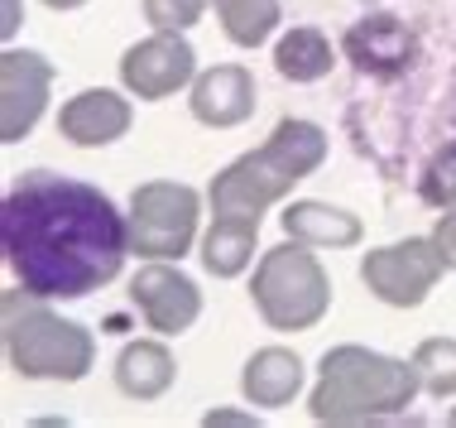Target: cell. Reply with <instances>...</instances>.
Instances as JSON below:
<instances>
[{"mask_svg": "<svg viewBox=\"0 0 456 428\" xmlns=\"http://www.w3.org/2000/svg\"><path fill=\"white\" fill-rule=\"evenodd\" d=\"M423 198L433 207H456V144L433 154V164L423 174Z\"/></svg>", "mask_w": 456, "mask_h": 428, "instance_id": "cell-21", "label": "cell"}, {"mask_svg": "<svg viewBox=\"0 0 456 428\" xmlns=\"http://www.w3.org/2000/svg\"><path fill=\"white\" fill-rule=\"evenodd\" d=\"M331 63H337V54H331L327 34L313 29V24H298V29H289L274 44V68L289 82H317L331 72Z\"/></svg>", "mask_w": 456, "mask_h": 428, "instance_id": "cell-17", "label": "cell"}, {"mask_svg": "<svg viewBox=\"0 0 456 428\" xmlns=\"http://www.w3.org/2000/svg\"><path fill=\"white\" fill-rule=\"evenodd\" d=\"M202 198L188 183L154 178L130 193V255L140 260H183L197 241Z\"/></svg>", "mask_w": 456, "mask_h": 428, "instance_id": "cell-6", "label": "cell"}, {"mask_svg": "<svg viewBox=\"0 0 456 428\" xmlns=\"http://www.w3.org/2000/svg\"><path fill=\"white\" fill-rule=\"evenodd\" d=\"M0 333H5V361L24 381H82L96 361V342L82 323L53 313L44 293L5 289L0 299Z\"/></svg>", "mask_w": 456, "mask_h": 428, "instance_id": "cell-4", "label": "cell"}, {"mask_svg": "<svg viewBox=\"0 0 456 428\" xmlns=\"http://www.w3.org/2000/svg\"><path fill=\"white\" fill-rule=\"evenodd\" d=\"M48 87H53V63L29 48H5L0 54V140L20 144L39 126Z\"/></svg>", "mask_w": 456, "mask_h": 428, "instance_id": "cell-9", "label": "cell"}, {"mask_svg": "<svg viewBox=\"0 0 456 428\" xmlns=\"http://www.w3.org/2000/svg\"><path fill=\"white\" fill-rule=\"evenodd\" d=\"M240 390H245V399H250V405L283 409L303 390V361H298V351H289V347H260L250 361H245Z\"/></svg>", "mask_w": 456, "mask_h": 428, "instance_id": "cell-13", "label": "cell"}, {"mask_svg": "<svg viewBox=\"0 0 456 428\" xmlns=\"http://www.w3.org/2000/svg\"><path fill=\"white\" fill-rule=\"evenodd\" d=\"M130 299L144 313V323L159 337H183L202 313V293L183 270H174L168 260H150L140 275L130 279Z\"/></svg>", "mask_w": 456, "mask_h": 428, "instance_id": "cell-10", "label": "cell"}, {"mask_svg": "<svg viewBox=\"0 0 456 428\" xmlns=\"http://www.w3.org/2000/svg\"><path fill=\"white\" fill-rule=\"evenodd\" d=\"M192 78H197V54L174 29H154L150 39L130 44L126 58H120V82L140 102H164L178 87H188Z\"/></svg>", "mask_w": 456, "mask_h": 428, "instance_id": "cell-8", "label": "cell"}, {"mask_svg": "<svg viewBox=\"0 0 456 428\" xmlns=\"http://www.w3.org/2000/svg\"><path fill=\"white\" fill-rule=\"evenodd\" d=\"M250 299L274 333H307L331 309V279L322 260L313 255V246L289 236L283 246L260 255L250 279Z\"/></svg>", "mask_w": 456, "mask_h": 428, "instance_id": "cell-5", "label": "cell"}, {"mask_svg": "<svg viewBox=\"0 0 456 428\" xmlns=\"http://www.w3.org/2000/svg\"><path fill=\"white\" fill-rule=\"evenodd\" d=\"M327 159V130L313 120H279L274 136L260 150L240 154L236 164H226L212 178L207 198H212L216 217H255L265 222V212L279 198H289L293 183H303L307 174H317Z\"/></svg>", "mask_w": 456, "mask_h": 428, "instance_id": "cell-3", "label": "cell"}, {"mask_svg": "<svg viewBox=\"0 0 456 428\" xmlns=\"http://www.w3.org/2000/svg\"><path fill=\"white\" fill-rule=\"evenodd\" d=\"M174 375H178V361L164 342H130L116 357V385H120V395H130V399L168 395Z\"/></svg>", "mask_w": 456, "mask_h": 428, "instance_id": "cell-15", "label": "cell"}, {"mask_svg": "<svg viewBox=\"0 0 456 428\" xmlns=\"http://www.w3.org/2000/svg\"><path fill=\"white\" fill-rule=\"evenodd\" d=\"M413 371H418V385H423L433 399L456 395V342L428 337L423 347L413 351Z\"/></svg>", "mask_w": 456, "mask_h": 428, "instance_id": "cell-19", "label": "cell"}, {"mask_svg": "<svg viewBox=\"0 0 456 428\" xmlns=\"http://www.w3.org/2000/svg\"><path fill=\"white\" fill-rule=\"evenodd\" d=\"M48 10H77V5H87V0H44Z\"/></svg>", "mask_w": 456, "mask_h": 428, "instance_id": "cell-25", "label": "cell"}, {"mask_svg": "<svg viewBox=\"0 0 456 428\" xmlns=\"http://www.w3.org/2000/svg\"><path fill=\"white\" fill-rule=\"evenodd\" d=\"M447 419H452V424H456V409H452V414H447Z\"/></svg>", "mask_w": 456, "mask_h": 428, "instance_id": "cell-26", "label": "cell"}, {"mask_svg": "<svg viewBox=\"0 0 456 428\" xmlns=\"http://www.w3.org/2000/svg\"><path fill=\"white\" fill-rule=\"evenodd\" d=\"M207 424H255V414H231V409H212Z\"/></svg>", "mask_w": 456, "mask_h": 428, "instance_id": "cell-23", "label": "cell"}, {"mask_svg": "<svg viewBox=\"0 0 456 428\" xmlns=\"http://www.w3.org/2000/svg\"><path fill=\"white\" fill-rule=\"evenodd\" d=\"M418 371L413 361L385 357L370 347H331L322 366H317V385H313V409L317 424H337V428H355V424H379V419H399L418 395Z\"/></svg>", "mask_w": 456, "mask_h": 428, "instance_id": "cell-2", "label": "cell"}, {"mask_svg": "<svg viewBox=\"0 0 456 428\" xmlns=\"http://www.w3.org/2000/svg\"><path fill=\"white\" fill-rule=\"evenodd\" d=\"M442 270V251L433 246V236H409V241H394V246H379V251H365L361 260V279L365 289L375 293L379 303L389 309H418L428 293L437 289Z\"/></svg>", "mask_w": 456, "mask_h": 428, "instance_id": "cell-7", "label": "cell"}, {"mask_svg": "<svg viewBox=\"0 0 456 428\" xmlns=\"http://www.w3.org/2000/svg\"><path fill=\"white\" fill-rule=\"evenodd\" d=\"M283 231H289L293 241H303V246L313 251H341V246H355L361 241V217L346 212V207H331V202H293L283 207Z\"/></svg>", "mask_w": 456, "mask_h": 428, "instance_id": "cell-14", "label": "cell"}, {"mask_svg": "<svg viewBox=\"0 0 456 428\" xmlns=\"http://www.w3.org/2000/svg\"><path fill=\"white\" fill-rule=\"evenodd\" d=\"M130 130V102L110 87H87L72 102H63L58 111V136L82 144V150H102V144H116Z\"/></svg>", "mask_w": 456, "mask_h": 428, "instance_id": "cell-12", "label": "cell"}, {"mask_svg": "<svg viewBox=\"0 0 456 428\" xmlns=\"http://www.w3.org/2000/svg\"><path fill=\"white\" fill-rule=\"evenodd\" d=\"M433 246L442 251L447 270H456V207H447V212L437 217V226H433Z\"/></svg>", "mask_w": 456, "mask_h": 428, "instance_id": "cell-22", "label": "cell"}, {"mask_svg": "<svg viewBox=\"0 0 456 428\" xmlns=\"http://www.w3.org/2000/svg\"><path fill=\"white\" fill-rule=\"evenodd\" d=\"M207 5H212V0H144V20H150L154 29L183 34L207 15Z\"/></svg>", "mask_w": 456, "mask_h": 428, "instance_id": "cell-20", "label": "cell"}, {"mask_svg": "<svg viewBox=\"0 0 456 428\" xmlns=\"http://www.w3.org/2000/svg\"><path fill=\"white\" fill-rule=\"evenodd\" d=\"M212 5L236 48H260L279 29V0H212Z\"/></svg>", "mask_w": 456, "mask_h": 428, "instance_id": "cell-18", "label": "cell"}, {"mask_svg": "<svg viewBox=\"0 0 456 428\" xmlns=\"http://www.w3.org/2000/svg\"><path fill=\"white\" fill-rule=\"evenodd\" d=\"M192 116L212 130H231L240 120L255 116V102H260V87H255L250 68L240 63H216L207 68L202 78H192Z\"/></svg>", "mask_w": 456, "mask_h": 428, "instance_id": "cell-11", "label": "cell"}, {"mask_svg": "<svg viewBox=\"0 0 456 428\" xmlns=\"http://www.w3.org/2000/svg\"><path fill=\"white\" fill-rule=\"evenodd\" d=\"M255 236H260L255 217H212L202 236V265L216 279H236L255 260Z\"/></svg>", "mask_w": 456, "mask_h": 428, "instance_id": "cell-16", "label": "cell"}, {"mask_svg": "<svg viewBox=\"0 0 456 428\" xmlns=\"http://www.w3.org/2000/svg\"><path fill=\"white\" fill-rule=\"evenodd\" d=\"M0 246L24 289L44 299H87L126 270L130 217L92 183L29 169L5 193Z\"/></svg>", "mask_w": 456, "mask_h": 428, "instance_id": "cell-1", "label": "cell"}, {"mask_svg": "<svg viewBox=\"0 0 456 428\" xmlns=\"http://www.w3.org/2000/svg\"><path fill=\"white\" fill-rule=\"evenodd\" d=\"M15 29H20V5H15V0H5V24H0V34L15 39Z\"/></svg>", "mask_w": 456, "mask_h": 428, "instance_id": "cell-24", "label": "cell"}]
</instances>
